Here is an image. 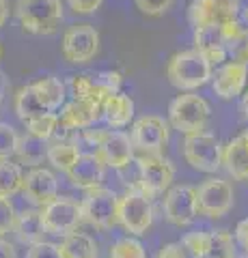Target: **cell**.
<instances>
[{
  "label": "cell",
  "instance_id": "obj_3",
  "mask_svg": "<svg viewBox=\"0 0 248 258\" xmlns=\"http://www.w3.org/2000/svg\"><path fill=\"white\" fill-rule=\"evenodd\" d=\"M117 224L123 226L125 232L132 237H142L154 224V209H151V196L140 187L127 189L123 196H119L117 209Z\"/></svg>",
  "mask_w": 248,
  "mask_h": 258
},
{
  "label": "cell",
  "instance_id": "obj_16",
  "mask_svg": "<svg viewBox=\"0 0 248 258\" xmlns=\"http://www.w3.org/2000/svg\"><path fill=\"white\" fill-rule=\"evenodd\" d=\"M104 172H106V164L97 153H80V157L74 166L69 168V183L78 189H95L102 187L104 181Z\"/></svg>",
  "mask_w": 248,
  "mask_h": 258
},
{
  "label": "cell",
  "instance_id": "obj_21",
  "mask_svg": "<svg viewBox=\"0 0 248 258\" xmlns=\"http://www.w3.org/2000/svg\"><path fill=\"white\" fill-rule=\"evenodd\" d=\"M13 232L20 243H24V245H35L39 241H43L47 230L43 226L41 211H39V209H28V211L18 213L15 224H13Z\"/></svg>",
  "mask_w": 248,
  "mask_h": 258
},
{
  "label": "cell",
  "instance_id": "obj_34",
  "mask_svg": "<svg viewBox=\"0 0 248 258\" xmlns=\"http://www.w3.org/2000/svg\"><path fill=\"white\" fill-rule=\"evenodd\" d=\"M134 5L147 18H162L171 9L173 0H134Z\"/></svg>",
  "mask_w": 248,
  "mask_h": 258
},
{
  "label": "cell",
  "instance_id": "obj_33",
  "mask_svg": "<svg viewBox=\"0 0 248 258\" xmlns=\"http://www.w3.org/2000/svg\"><path fill=\"white\" fill-rule=\"evenodd\" d=\"M20 136L9 123H0V159H11L18 151Z\"/></svg>",
  "mask_w": 248,
  "mask_h": 258
},
{
  "label": "cell",
  "instance_id": "obj_39",
  "mask_svg": "<svg viewBox=\"0 0 248 258\" xmlns=\"http://www.w3.org/2000/svg\"><path fill=\"white\" fill-rule=\"evenodd\" d=\"M233 239H235V245L242 249L244 254H248V220H242L235 226Z\"/></svg>",
  "mask_w": 248,
  "mask_h": 258
},
{
  "label": "cell",
  "instance_id": "obj_4",
  "mask_svg": "<svg viewBox=\"0 0 248 258\" xmlns=\"http://www.w3.org/2000/svg\"><path fill=\"white\" fill-rule=\"evenodd\" d=\"M210 118H212V108L201 95H192V93L179 95L169 106L171 125L183 136L205 132Z\"/></svg>",
  "mask_w": 248,
  "mask_h": 258
},
{
  "label": "cell",
  "instance_id": "obj_13",
  "mask_svg": "<svg viewBox=\"0 0 248 258\" xmlns=\"http://www.w3.org/2000/svg\"><path fill=\"white\" fill-rule=\"evenodd\" d=\"M130 138L140 153H160L169 142V123L158 114H145L134 120Z\"/></svg>",
  "mask_w": 248,
  "mask_h": 258
},
{
  "label": "cell",
  "instance_id": "obj_14",
  "mask_svg": "<svg viewBox=\"0 0 248 258\" xmlns=\"http://www.w3.org/2000/svg\"><path fill=\"white\" fill-rule=\"evenodd\" d=\"M97 155L104 159V164L115 168V170H125L134 159V144L132 138L123 132H102Z\"/></svg>",
  "mask_w": 248,
  "mask_h": 258
},
{
  "label": "cell",
  "instance_id": "obj_19",
  "mask_svg": "<svg viewBox=\"0 0 248 258\" xmlns=\"http://www.w3.org/2000/svg\"><path fill=\"white\" fill-rule=\"evenodd\" d=\"M61 123L67 125L69 129H89L95 125L100 118H104V106L102 103H93V101H84V99H74L67 103L61 112Z\"/></svg>",
  "mask_w": 248,
  "mask_h": 258
},
{
  "label": "cell",
  "instance_id": "obj_8",
  "mask_svg": "<svg viewBox=\"0 0 248 258\" xmlns=\"http://www.w3.org/2000/svg\"><path fill=\"white\" fill-rule=\"evenodd\" d=\"M80 207H82V222L95 226V228H113L117 224L119 196L113 189H89Z\"/></svg>",
  "mask_w": 248,
  "mask_h": 258
},
{
  "label": "cell",
  "instance_id": "obj_38",
  "mask_svg": "<svg viewBox=\"0 0 248 258\" xmlns=\"http://www.w3.org/2000/svg\"><path fill=\"white\" fill-rule=\"evenodd\" d=\"M104 0H67V7L76 15H91L102 7Z\"/></svg>",
  "mask_w": 248,
  "mask_h": 258
},
{
  "label": "cell",
  "instance_id": "obj_2",
  "mask_svg": "<svg viewBox=\"0 0 248 258\" xmlns=\"http://www.w3.org/2000/svg\"><path fill=\"white\" fill-rule=\"evenodd\" d=\"M15 15L24 32L50 37L59 30L63 22V5L61 0H18Z\"/></svg>",
  "mask_w": 248,
  "mask_h": 258
},
{
  "label": "cell",
  "instance_id": "obj_9",
  "mask_svg": "<svg viewBox=\"0 0 248 258\" xmlns=\"http://www.w3.org/2000/svg\"><path fill=\"white\" fill-rule=\"evenodd\" d=\"M41 217L47 235L65 237L69 232L78 230L80 222H82V207L67 196H57L50 205L41 209Z\"/></svg>",
  "mask_w": 248,
  "mask_h": 258
},
{
  "label": "cell",
  "instance_id": "obj_45",
  "mask_svg": "<svg viewBox=\"0 0 248 258\" xmlns=\"http://www.w3.org/2000/svg\"><path fill=\"white\" fill-rule=\"evenodd\" d=\"M93 258H102V256H93Z\"/></svg>",
  "mask_w": 248,
  "mask_h": 258
},
{
  "label": "cell",
  "instance_id": "obj_20",
  "mask_svg": "<svg viewBox=\"0 0 248 258\" xmlns=\"http://www.w3.org/2000/svg\"><path fill=\"white\" fill-rule=\"evenodd\" d=\"M222 166L237 181H248V129L235 136L222 153Z\"/></svg>",
  "mask_w": 248,
  "mask_h": 258
},
{
  "label": "cell",
  "instance_id": "obj_18",
  "mask_svg": "<svg viewBox=\"0 0 248 258\" xmlns=\"http://www.w3.org/2000/svg\"><path fill=\"white\" fill-rule=\"evenodd\" d=\"M229 26V24H227ZM227 26H216V24H210V26H201L194 28V45L196 50L205 54V58L212 64H220L229 58L227 54Z\"/></svg>",
  "mask_w": 248,
  "mask_h": 258
},
{
  "label": "cell",
  "instance_id": "obj_24",
  "mask_svg": "<svg viewBox=\"0 0 248 258\" xmlns=\"http://www.w3.org/2000/svg\"><path fill=\"white\" fill-rule=\"evenodd\" d=\"M61 258H93L97 256V243L86 232H69L59 243Z\"/></svg>",
  "mask_w": 248,
  "mask_h": 258
},
{
  "label": "cell",
  "instance_id": "obj_31",
  "mask_svg": "<svg viewBox=\"0 0 248 258\" xmlns=\"http://www.w3.org/2000/svg\"><path fill=\"white\" fill-rule=\"evenodd\" d=\"M181 245L194 258H210L214 247V230L212 232H190L181 239Z\"/></svg>",
  "mask_w": 248,
  "mask_h": 258
},
{
  "label": "cell",
  "instance_id": "obj_40",
  "mask_svg": "<svg viewBox=\"0 0 248 258\" xmlns=\"http://www.w3.org/2000/svg\"><path fill=\"white\" fill-rule=\"evenodd\" d=\"M156 258H186V249H183L181 243H169L160 249Z\"/></svg>",
  "mask_w": 248,
  "mask_h": 258
},
{
  "label": "cell",
  "instance_id": "obj_23",
  "mask_svg": "<svg viewBox=\"0 0 248 258\" xmlns=\"http://www.w3.org/2000/svg\"><path fill=\"white\" fill-rule=\"evenodd\" d=\"M132 118H134L132 97L125 95V93L108 95L106 103H104V120H106L113 129H121L125 125H130Z\"/></svg>",
  "mask_w": 248,
  "mask_h": 258
},
{
  "label": "cell",
  "instance_id": "obj_10",
  "mask_svg": "<svg viewBox=\"0 0 248 258\" xmlns=\"http://www.w3.org/2000/svg\"><path fill=\"white\" fill-rule=\"evenodd\" d=\"M239 0H192L188 9V20L194 28L201 26H227L237 22Z\"/></svg>",
  "mask_w": 248,
  "mask_h": 258
},
{
  "label": "cell",
  "instance_id": "obj_37",
  "mask_svg": "<svg viewBox=\"0 0 248 258\" xmlns=\"http://www.w3.org/2000/svg\"><path fill=\"white\" fill-rule=\"evenodd\" d=\"M97 82L102 84V88H106V91L110 95H115V93H121L119 88H121V82H123V78L119 71H104V74H100L97 78Z\"/></svg>",
  "mask_w": 248,
  "mask_h": 258
},
{
  "label": "cell",
  "instance_id": "obj_47",
  "mask_svg": "<svg viewBox=\"0 0 248 258\" xmlns=\"http://www.w3.org/2000/svg\"><path fill=\"white\" fill-rule=\"evenodd\" d=\"M244 258H248V254H246V256H244Z\"/></svg>",
  "mask_w": 248,
  "mask_h": 258
},
{
  "label": "cell",
  "instance_id": "obj_26",
  "mask_svg": "<svg viewBox=\"0 0 248 258\" xmlns=\"http://www.w3.org/2000/svg\"><path fill=\"white\" fill-rule=\"evenodd\" d=\"M80 157V149L71 140H52L47 144V161L61 172H69V168Z\"/></svg>",
  "mask_w": 248,
  "mask_h": 258
},
{
  "label": "cell",
  "instance_id": "obj_22",
  "mask_svg": "<svg viewBox=\"0 0 248 258\" xmlns=\"http://www.w3.org/2000/svg\"><path fill=\"white\" fill-rule=\"evenodd\" d=\"M45 112H57L65 103V84L57 76H43L30 84Z\"/></svg>",
  "mask_w": 248,
  "mask_h": 258
},
{
  "label": "cell",
  "instance_id": "obj_25",
  "mask_svg": "<svg viewBox=\"0 0 248 258\" xmlns=\"http://www.w3.org/2000/svg\"><path fill=\"white\" fill-rule=\"evenodd\" d=\"M47 140H41L37 136H20V144L15 151V157L20 159V164H26L30 168H37L39 164H43V159H47Z\"/></svg>",
  "mask_w": 248,
  "mask_h": 258
},
{
  "label": "cell",
  "instance_id": "obj_44",
  "mask_svg": "<svg viewBox=\"0 0 248 258\" xmlns=\"http://www.w3.org/2000/svg\"><path fill=\"white\" fill-rule=\"evenodd\" d=\"M3 54H5V52H3V43H0V60H3Z\"/></svg>",
  "mask_w": 248,
  "mask_h": 258
},
{
  "label": "cell",
  "instance_id": "obj_30",
  "mask_svg": "<svg viewBox=\"0 0 248 258\" xmlns=\"http://www.w3.org/2000/svg\"><path fill=\"white\" fill-rule=\"evenodd\" d=\"M24 125H26V132L30 136H37V138H41V140H52L61 125V116L57 112H47V114H39L35 118H28Z\"/></svg>",
  "mask_w": 248,
  "mask_h": 258
},
{
  "label": "cell",
  "instance_id": "obj_11",
  "mask_svg": "<svg viewBox=\"0 0 248 258\" xmlns=\"http://www.w3.org/2000/svg\"><path fill=\"white\" fill-rule=\"evenodd\" d=\"M199 196V213L218 220L225 217L233 209V185L225 179H207L196 189Z\"/></svg>",
  "mask_w": 248,
  "mask_h": 258
},
{
  "label": "cell",
  "instance_id": "obj_12",
  "mask_svg": "<svg viewBox=\"0 0 248 258\" xmlns=\"http://www.w3.org/2000/svg\"><path fill=\"white\" fill-rule=\"evenodd\" d=\"M164 217L173 226H190L199 215V196L192 185L171 187L164 196Z\"/></svg>",
  "mask_w": 248,
  "mask_h": 258
},
{
  "label": "cell",
  "instance_id": "obj_43",
  "mask_svg": "<svg viewBox=\"0 0 248 258\" xmlns=\"http://www.w3.org/2000/svg\"><path fill=\"white\" fill-rule=\"evenodd\" d=\"M239 110H242V116L248 120V88H246V93L242 97V106H239Z\"/></svg>",
  "mask_w": 248,
  "mask_h": 258
},
{
  "label": "cell",
  "instance_id": "obj_28",
  "mask_svg": "<svg viewBox=\"0 0 248 258\" xmlns=\"http://www.w3.org/2000/svg\"><path fill=\"white\" fill-rule=\"evenodd\" d=\"M227 54L235 62L248 64V28L239 22H233L227 26Z\"/></svg>",
  "mask_w": 248,
  "mask_h": 258
},
{
  "label": "cell",
  "instance_id": "obj_35",
  "mask_svg": "<svg viewBox=\"0 0 248 258\" xmlns=\"http://www.w3.org/2000/svg\"><path fill=\"white\" fill-rule=\"evenodd\" d=\"M15 217H18V213L13 209V203L9 198H0V237L13 230Z\"/></svg>",
  "mask_w": 248,
  "mask_h": 258
},
{
  "label": "cell",
  "instance_id": "obj_5",
  "mask_svg": "<svg viewBox=\"0 0 248 258\" xmlns=\"http://www.w3.org/2000/svg\"><path fill=\"white\" fill-rule=\"evenodd\" d=\"M222 153H225V147L210 132L188 134L183 138V157H186L190 168L199 172H218V168L222 166Z\"/></svg>",
  "mask_w": 248,
  "mask_h": 258
},
{
  "label": "cell",
  "instance_id": "obj_27",
  "mask_svg": "<svg viewBox=\"0 0 248 258\" xmlns=\"http://www.w3.org/2000/svg\"><path fill=\"white\" fill-rule=\"evenodd\" d=\"M24 187L22 164L11 159H0V198H9Z\"/></svg>",
  "mask_w": 248,
  "mask_h": 258
},
{
  "label": "cell",
  "instance_id": "obj_29",
  "mask_svg": "<svg viewBox=\"0 0 248 258\" xmlns=\"http://www.w3.org/2000/svg\"><path fill=\"white\" fill-rule=\"evenodd\" d=\"M15 114L22 118V123H26L28 118H35L39 114H47L41 106V101L37 99V95H35L30 84L22 86L18 91V95H15Z\"/></svg>",
  "mask_w": 248,
  "mask_h": 258
},
{
  "label": "cell",
  "instance_id": "obj_41",
  "mask_svg": "<svg viewBox=\"0 0 248 258\" xmlns=\"http://www.w3.org/2000/svg\"><path fill=\"white\" fill-rule=\"evenodd\" d=\"M0 258H18V252H15L13 243L3 237H0Z\"/></svg>",
  "mask_w": 248,
  "mask_h": 258
},
{
  "label": "cell",
  "instance_id": "obj_32",
  "mask_svg": "<svg viewBox=\"0 0 248 258\" xmlns=\"http://www.w3.org/2000/svg\"><path fill=\"white\" fill-rule=\"evenodd\" d=\"M108 258H147V252H145V245L138 239L125 237L115 241L113 247H110Z\"/></svg>",
  "mask_w": 248,
  "mask_h": 258
},
{
  "label": "cell",
  "instance_id": "obj_46",
  "mask_svg": "<svg viewBox=\"0 0 248 258\" xmlns=\"http://www.w3.org/2000/svg\"><path fill=\"white\" fill-rule=\"evenodd\" d=\"M246 18H248V11H246Z\"/></svg>",
  "mask_w": 248,
  "mask_h": 258
},
{
  "label": "cell",
  "instance_id": "obj_36",
  "mask_svg": "<svg viewBox=\"0 0 248 258\" xmlns=\"http://www.w3.org/2000/svg\"><path fill=\"white\" fill-rule=\"evenodd\" d=\"M26 258H61L59 245L50 243V241H39L35 245H28Z\"/></svg>",
  "mask_w": 248,
  "mask_h": 258
},
{
  "label": "cell",
  "instance_id": "obj_1",
  "mask_svg": "<svg viewBox=\"0 0 248 258\" xmlns=\"http://www.w3.org/2000/svg\"><path fill=\"white\" fill-rule=\"evenodd\" d=\"M212 62L205 58V54L194 50H183L171 56L166 64V78L179 91L192 93L196 88L205 86L212 80Z\"/></svg>",
  "mask_w": 248,
  "mask_h": 258
},
{
  "label": "cell",
  "instance_id": "obj_7",
  "mask_svg": "<svg viewBox=\"0 0 248 258\" xmlns=\"http://www.w3.org/2000/svg\"><path fill=\"white\" fill-rule=\"evenodd\" d=\"M138 164V179L140 183L134 187H140L145 194L154 196V194H162L171 187V183L175 179V168L166 157H162L160 153H142L136 159Z\"/></svg>",
  "mask_w": 248,
  "mask_h": 258
},
{
  "label": "cell",
  "instance_id": "obj_15",
  "mask_svg": "<svg viewBox=\"0 0 248 258\" xmlns=\"http://www.w3.org/2000/svg\"><path fill=\"white\" fill-rule=\"evenodd\" d=\"M22 191L26 194V198L37 207L50 205L54 198L59 196V181L52 170L47 168H30L28 172H24V187Z\"/></svg>",
  "mask_w": 248,
  "mask_h": 258
},
{
  "label": "cell",
  "instance_id": "obj_42",
  "mask_svg": "<svg viewBox=\"0 0 248 258\" xmlns=\"http://www.w3.org/2000/svg\"><path fill=\"white\" fill-rule=\"evenodd\" d=\"M7 18H9V7H7V0H0V28L5 26Z\"/></svg>",
  "mask_w": 248,
  "mask_h": 258
},
{
  "label": "cell",
  "instance_id": "obj_6",
  "mask_svg": "<svg viewBox=\"0 0 248 258\" xmlns=\"http://www.w3.org/2000/svg\"><path fill=\"white\" fill-rule=\"evenodd\" d=\"M63 58L71 64H84L100 52V32L91 24H78L65 30L61 43Z\"/></svg>",
  "mask_w": 248,
  "mask_h": 258
},
{
  "label": "cell",
  "instance_id": "obj_17",
  "mask_svg": "<svg viewBox=\"0 0 248 258\" xmlns=\"http://www.w3.org/2000/svg\"><path fill=\"white\" fill-rule=\"evenodd\" d=\"M246 82H248V64L235 62V60L222 64V67L216 71V76H212L214 93L225 101L244 95Z\"/></svg>",
  "mask_w": 248,
  "mask_h": 258
}]
</instances>
